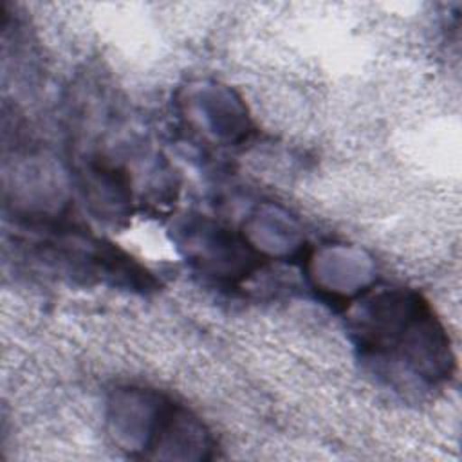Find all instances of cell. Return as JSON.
<instances>
[{"label":"cell","mask_w":462,"mask_h":462,"mask_svg":"<svg viewBox=\"0 0 462 462\" xmlns=\"http://www.w3.org/2000/svg\"><path fill=\"white\" fill-rule=\"evenodd\" d=\"M350 328L365 357L410 368L431 381L451 374L449 341L420 294L383 291L365 300L350 316Z\"/></svg>","instance_id":"6da1fadb"}]
</instances>
